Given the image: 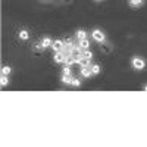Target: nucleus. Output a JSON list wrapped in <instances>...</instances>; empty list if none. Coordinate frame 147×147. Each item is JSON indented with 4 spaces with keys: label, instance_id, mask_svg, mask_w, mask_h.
<instances>
[{
    "label": "nucleus",
    "instance_id": "obj_1",
    "mask_svg": "<svg viewBox=\"0 0 147 147\" xmlns=\"http://www.w3.org/2000/svg\"><path fill=\"white\" fill-rule=\"evenodd\" d=\"M131 65H132V68L136 69V71H143V69L146 68L144 59H141V57H138V56H136V57L131 59Z\"/></svg>",
    "mask_w": 147,
    "mask_h": 147
},
{
    "label": "nucleus",
    "instance_id": "obj_2",
    "mask_svg": "<svg viewBox=\"0 0 147 147\" xmlns=\"http://www.w3.org/2000/svg\"><path fill=\"white\" fill-rule=\"evenodd\" d=\"M91 37H93V40L97 41V43L106 41V35H105V32H103L102 30H94V31L91 32Z\"/></svg>",
    "mask_w": 147,
    "mask_h": 147
},
{
    "label": "nucleus",
    "instance_id": "obj_3",
    "mask_svg": "<svg viewBox=\"0 0 147 147\" xmlns=\"http://www.w3.org/2000/svg\"><path fill=\"white\" fill-rule=\"evenodd\" d=\"M52 47H53L55 52H62L63 47H65V43H63L62 40H55L53 44H52Z\"/></svg>",
    "mask_w": 147,
    "mask_h": 147
},
{
    "label": "nucleus",
    "instance_id": "obj_4",
    "mask_svg": "<svg viewBox=\"0 0 147 147\" xmlns=\"http://www.w3.org/2000/svg\"><path fill=\"white\" fill-rule=\"evenodd\" d=\"M81 75L84 78H88L93 75V72H91V65H87V66H81Z\"/></svg>",
    "mask_w": 147,
    "mask_h": 147
},
{
    "label": "nucleus",
    "instance_id": "obj_5",
    "mask_svg": "<svg viewBox=\"0 0 147 147\" xmlns=\"http://www.w3.org/2000/svg\"><path fill=\"white\" fill-rule=\"evenodd\" d=\"M65 57H66V55L63 52H55V62L62 63V62H65Z\"/></svg>",
    "mask_w": 147,
    "mask_h": 147
},
{
    "label": "nucleus",
    "instance_id": "obj_6",
    "mask_svg": "<svg viewBox=\"0 0 147 147\" xmlns=\"http://www.w3.org/2000/svg\"><path fill=\"white\" fill-rule=\"evenodd\" d=\"M100 50L103 53H110L112 52V46H110L109 43H106V41H103V43H100Z\"/></svg>",
    "mask_w": 147,
    "mask_h": 147
},
{
    "label": "nucleus",
    "instance_id": "obj_7",
    "mask_svg": "<svg viewBox=\"0 0 147 147\" xmlns=\"http://www.w3.org/2000/svg\"><path fill=\"white\" fill-rule=\"evenodd\" d=\"M53 44V40L50 38V37H44V38L41 40V46L44 47V49H47V47H50Z\"/></svg>",
    "mask_w": 147,
    "mask_h": 147
},
{
    "label": "nucleus",
    "instance_id": "obj_8",
    "mask_svg": "<svg viewBox=\"0 0 147 147\" xmlns=\"http://www.w3.org/2000/svg\"><path fill=\"white\" fill-rule=\"evenodd\" d=\"M128 3L131 7H140L144 5V0H128Z\"/></svg>",
    "mask_w": 147,
    "mask_h": 147
},
{
    "label": "nucleus",
    "instance_id": "obj_9",
    "mask_svg": "<svg viewBox=\"0 0 147 147\" xmlns=\"http://www.w3.org/2000/svg\"><path fill=\"white\" fill-rule=\"evenodd\" d=\"M78 44H80V47L82 49V50H87V49L90 47V41H88L87 38H84V40H80V41H78Z\"/></svg>",
    "mask_w": 147,
    "mask_h": 147
},
{
    "label": "nucleus",
    "instance_id": "obj_10",
    "mask_svg": "<svg viewBox=\"0 0 147 147\" xmlns=\"http://www.w3.org/2000/svg\"><path fill=\"white\" fill-rule=\"evenodd\" d=\"M75 63V57H74L72 55H66V57H65V65H74Z\"/></svg>",
    "mask_w": 147,
    "mask_h": 147
},
{
    "label": "nucleus",
    "instance_id": "obj_11",
    "mask_svg": "<svg viewBox=\"0 0 147 147\" xmlns=\"http://www.w3.org/2000/svg\"><path fill=\"white\" fill-rule=\"evenodd\" d=\"M77 38H78V41L87 38V32H85L84 30H78V31H77Z\"/></svg>",
    "mask_w": 147,
    "mask_h": 147
},
{
    "label": "nucleus",
    "instance_id": "obj_12",
    "mask_svg": "<svg viewBox=\"0 0 147 147\" xmlns=\"http://www.w3.org/2000/svg\"><path fill=\"white\" fill-rule=\"evenodd\" d=\"M19 38H21V40H28V38H30L28 31H27V30H21V31H19Z\"/></svg>",
    "mask_w": 147,
    "mask_h": 147
},
{
    "label": "nucleus",
    "instance_id": "obj_13",
    "mask_svg": "<svg viewBox=\"0 0 147 147\" xmlns=\"http://www.w3.org/2000/svg\"><path fill=\"white\" fill-rule=\"evenodd\" d=\"M41 50H44V47L41 46V43H35V44L32 46V52H35V53H40Z\"/></svg>",
    "mask_w": 147,
    "mask_h": 147
},
{
    "label": "nucleus",
    "instance_id": "obj_14",
    "mask_svg": "<svg viewBox=\"0 0 147 147\" xmlns=\"http://www.w3.org/2000/svg\"><path fill=\"white\" fill-rule=\"evenodd\" d=\"M91 72H93V75L100 74V65H91Z\"/></svg>",
    "mask_w": 147,
    "mask_h": 147
},
{
    "label": "nucleus",
    "instance_id": "obj_15",
    "mask_svg": "<svg viewBox=\"0 0 147 147\" xmlns=\"http://www.w3.org/2000/svg\"><path fill=\"white\" fill-rule=\"evenodd\" d=\"M82 56H84L85 59H90V60H91V59H93V52H90L88 49H87V50L82 52Z\"/></svg>",
    "mask_w": 147,
    "mask_h": 147
},
{
    "label": "nucleus",
    "instance_id": "obj_16",
    "mask_svg": "<svg viewBox=\"0 0 147 147\" xmlns=\"http://www.w3.org/2000/svg\"><path fill=\"white\" fill-rule=\"evenodd\" d=\"M62 82L63 84H71L72 82V77L71 75H62Z\"/></svg>",
    "mask_w": 147,
    "mask_h": 147
},
{
    "label": "nucleus",
    "instance_id": "obj_17",
    "mask_svg": "<svg viewBox=\"0 0 147 147\" xmlns=\"http://www.w3.org/2000/svg\"><path fill=\"white\" fill-rule=\"evenodd\" d=\"M10 72H12V68L10 66H3L2 68V75H9Z\"/></svg>",
    "mask_w": 147,
    "mask_h": 147
},
{
    "label": "nucleus",
    "instance_id": "obj_18",
    "mask_svg": "<svg viewBox=\"0 0 147 147\" xmlns=\"http://www.w3.org/2000/svg\"><path fill=\"white\" fill-rule=\"evenodd\" d=\"M80 65H81V66L91 65V60H90V59H85V57H82V59H81V62H80Z\"/></svg>",
    "mask_w": 147,
    "mask_h": 147
},
{
    "label": "nucleus",
    "instance_id": "obj_19",
    "mask_svg": "<svg viewBox=\"0 0 147 147\" xmlns=\"http://www.w3.org/2000/svg\"><path fill=\"white\" fill-rule=\"evenodd\" d=\"M74 87H80L81 85V80H78V78H72V82H71Z\"/></svg>",
    "mask_w": 147,
    "mask_h": 147
},
{
    "label": "nucleus",
    "instance_id": "obj_20",
    "mask_svg": "<svg viewBox=\"0 0 147 147\" xmlns=\"http://www.w3.org/2000/svg\"><path fill=\"white\" fill-rule=\"evenodd\" d=\"M0 82H2L3 87H5V85H7V84H9V78H7V75H2V81H0Z\"/></svg>",
    "mask_w": 147,
    "mask_h": 147
},
{
    "label": "nucleus",
    "instance_id": "obj_21",
    "mask_svg": "<svg viewBox=\"0 0 147 147\" xmlns=\"http://www.w3.org/2000/svg\"><path fill=\"white\" fill-rule=\"evenodd\" d=\"M63 75H71V66H69V65H65V68H63Z\"/></svg>",
    "mask_w": 147,
    "mask_h": 147
},
{
    "label": "nucleus",
    "instance_id": "obj_22",
    "mask_svg": "<svg viewBox=\"0 0 147 147\" xmlns=\"http://www.w3.org/2000/svg\"><path fill=\"white\" fill-rule=\"evenodd\" d=\"M144 90H146V91H147V84H146V85H144Z\"/></svg>",
    "mask_w": 147,
    "mask_h": 147
},
{
    "label": "nucleus",
    "instance_id": "obj_23",
    "mask_svg": "<svg viewBox=\"0 0 147 147\" xmlns=\"http://www.w3.org/2000/svg\"><path fill=\"white\" fill-rule=\"evenodd\" d=\"M96 2H100V0H96Z\"/></svg>",
    "mask_w": 147,
    "mask_h": 147
}]
</instances>
